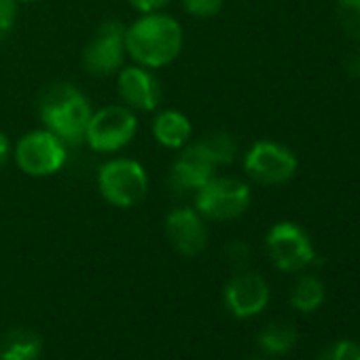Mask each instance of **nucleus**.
<instances>
[{
	"label": "nucleus",
	"mask_w": 360,
	"mask_h": 360,
	"mask_svg": "<svg viewBox=\"0 0 360 360\" xmlns=\"http://www.w3.org/2000/svg\"><path fill=\"white\" fill-rule=\"evenodd\" d=\"M185 45L183 26L167 13L153 11L140 13V18L125 28L127 56L144 68L159 70L178 60Z\"/></svg>",
	"instance_id": "f257e3e1"
},
{
	"label": "nucleus",
	"mask_w": 360,
	"mask_h": 360,
	"mask_svg": "<svg viewBox=\"0 0 360 360\" xmlns=\"http://www.w3.org/2000/svg\"><path fill=\"white\" fill-rule=\"evenodd\" d=\"M91 102L83 89L72 83H56L39 98V117L43 127L53 131L68 148L85 144Z\"/></svg>",
	"instance_id": "f03ea898"
},
{
	"label": "nucleus",
	"mask_w": 360,
	"mask_h": 360,
	"mask_svg": "<svg viewBox=\"0 0 360 360\" xmlns=\"http://www.w3.org/2000/svg\"><path fill=\"white\" fill-rule=\"evenodd\" d=\"M98 191L115 208H134L148 193L146 167L131 157H112L98 167Z\"/></svg>",
	"instance_id": "7ed1b4c3"
},
{
	"label": "nucleus",
	"mask_w": 360,
	"mask_h": 360,
	"mask_svg": "<svg viewBox=\"0 0 360 360\" xmlns=\"http://www.w3.org/2000/svg\"><path fill=\"white\" fill-rule=\"evenodd\" d=\"M138 115L125 104H108L91 112L85 144L102 155H115L129 146L138 136Z\"/></svg>",
	"instance_id": "20e7f679"
},
{
	"label": "nucleus",
	"mask_w": 360,
	"mask_h": 360,
	"mask_svg": "<svg viewBox=\"0 0 360 360\" xmlns=\"http://www.w3.org/2000/svg\"><path fill=\"white\" fill-rule=\"evenodd\" d=\"M193 208L206 219L214 223H227L240 219L252 200L250 187L240 178L233 176H214L208 183L193 193Z\"/></svg>",
	"instance_id": "39448f33"
},
{
	"label": "nucleus",
	"mask_w": 360,
	"mask_h": 360,
	"mask_svg": "<svg viewBox=\"0 0 360 360\" xmlns=\"http://www.w3.org/2000/svg\"><path fill=\"white\" fill-rule=\"evenodd\" d=\"M68 146L49 129L26 131L13 146V159L18 167L32 178H47L58 174L68 161Z\"/></svg>",
	"instance_id": "423d86ee"
},
{
	"label": "nucleus",
	"mask_w": 360,
	"mask_h": 360,
	"mask_svg": "<svg viewBox=\"0 0 360 360\" xmlns=\"http://www.w3.org/2000/svg\"><path fill=\"white\" fill-rule=\"evenodd\" d=\"M125 58V26L117 20H108L87 43L83 51V68L91 77H112L123 68Z\"/></svg>",
	"instance_id": "0eeeda50"
},
{
	"label": "nucleus",
	"mask_w": 360,
	"mask_h": 360,
	"mask_svg": "<svg viewBox=\"0 0 360 360\" xmlns=\"http://www.w3.org/2000/svg\"><path fill=\"white\" fill-rule=\"evenodd\" d=\"M219 163L202 140L189 142L178 150L172 169H169V187L176 193H195L200 191L210 178L217 176Z\"/></svg>",
	"instance_id": "6e6552de"
},
{
	"label": "nucleus",
	"mask_w": 360,
	"mask_h": 360,
	"mask_svg": "<svg viewBox=\"0 0 360 360\" xmlns=\"http://www.w3.org/2000/svg\"><path fill=\"white\" fill-rule=\"evenodd\" d=\"M244 169L259 185H282L295 176L297 157L284 144L259 140L244 155Z\"/></svg>",
	"instance_id": "1a4fd4ad"
},
{
	"label": "nucleus",
	"mask_w": 360,
	"mask_h": 360,
	"mask_svg": "<svg viewBox=\"0 0 360 360\" xmlns=\"http://www.w3.org/2000/svg\"><path fill=\"white\" fill-rule=\"evenodd\" d=\"M265 246L274 265L286 274H295L307 267L309 263H314L316 259V252L311 248L307 233L299 225L288 223V221L276 223L269 229L265 238Z\"/></svg>",
	"instance_id": "9d476101"
},
{
	"label": "nucleus",
	"mask_w": 360,
	"mask_h": 360,
	"mask_svg": "<svg viewBox=\"0 0 360 360\" xmlns=\"http://www.w3.org/2000/svg\"><path fill=\"white\" fill-rule=\"evenodd\" d=\"M163 231L167 242L183 257H198L208 246L206 219L193 206H178L167 212Z\"/></svg>",
	"instance_id": "9b49d317"
},
{
	"label": "nucleus",
	"mask_w": 360,
	"mask_h": 360,
	"mask_svg": "<svg viewBox=\"0 0 360 360\" xmlns=\"http://www.w3.org/2000/svg\"><path fill=\"white\" fill-rule=\"evenodd\" d=\"M117 91L121 102L134 112H153L161 104V83L150 68L123 66L117 72Z\"/></svg>",
	"instance_id": "f8f14e48"
},
{
	"label": "nucleus",
	"mask_w": 360,
	"mask_h": 360,
	"mask_svg": "<svg viewBox=\"0 0 360 360\" xmlns=\"http://www.w3.org/2000/svg\"><path fill=\"white\" fill-rule=\"evenodd\" d=\"M225 307L231 316L244 320L261 314L269 303V284L255 271L233 276L223 290Z\"/></svg>",
	"instance_id": "ddd939ff"
},
{
	"label": "nucleus",
	"mask_w": 360,
	"mask_h": 360,
	"mask_svg": "<svg viewBox=\"0 0 360 360\" xmlns=\"http://www.w3.org/2000/svg\"><path fill=\"white\" fill-rule=\"evenodd\" d=\"M153 138L169 150H180L191 142L193 125L189 117L180 110H161L153 119Z\"/></svg>",
	"instance_id": "4468645a"
},
{
	"label": "nucleus",
	"mask_w": 360,
	"mask_h": 360,
	"mask_svg": "<svg viewBox=\"0 0 360 360\" xmlns=\"http://www.w3.org/2000/svg\"><path fill=\"white\" fill-rule=\"evenodd\" d=\"M43 339L34 328L11 326L0 337V360H39Z\"/></svg>",
	"instance_id": "2eb2a0df"
},
{
	"label": "nucleus",
	"mask_w": 360,
	"mask_h": 360,
	"mask_svg": "<svg viewBox=\"0 0 360 360\" xmlns=\"http://www.w3.org/2000/svg\"><path fill=\"white\" fill-rule=\"evenodd\" d=\"M261 349L269 356H284L288 352L295 349L297 341H299V333L290 322H269L261 328L259 337H257Z\"/></svg>",
	"instance_id": "dca6fc26"
},
{
	"label": "nucleus",
	"mask_w": 360,
	"mask_h": 360,
	"mask_svg": "<svg viewBox=\"0 0 360 360\" xmlns=\"http://www.w3.org/2000/svg\"><path fill=\"white\" fill-rule=\"evenodd\" d=\"M324 303V286L314 276H303L290 290V305L297 311L311 314Z\"/></svg>",
	"instance_id": "f3484780"
},
{
	"label": "nucleus",
	"mask_w": 360,
	"mask_h": 360,
	"mask_svg": "<svg viewBox=\"0 0 360 360\" xmlns=\"http://www.w3.org/2000/svg\"><path fill=\"white\" fill-rule=\"evenodd\" d=\"M337 20L349 39L360 41V0H337Z\"/></svg>",
	"instance_id": "a211bd4d"
},
{
	"label": "nucleus",
	"mask_w": 360,
	"mask_h": 360,
	"mask_svg": "<svg viewBox=\"0 0 360 360\" xmlns=\"http://www.w3.org/2000/svg\"><path fill=\"white\" fill-rule=\"evenodd\" d=\"M204 142L208 144V148L212 150L214 159L219 165H227L236 159L238 153V144L233 140V136H229L227 131H214L204 136Z\"/></svg>",
	"instance_id": "6ab92c4d"
},
{
	"label": "nucleus",
	"mask_w": 360,
	"mask_h": 360,
	"mask_svg": "<svg viewBox=\"0 0 360 360\" xmlns=\"http://www.w3.org/2000/svg\"><path fill=\"white\" fill-rule=\"evenodd\" d=\"M318 360H360V343L341 339L335 345L326 347Z\"/></svg>",
	"instance_id": "aec40b11"
},
{
	"label": "nucleus",
	"mask_w": 360,
	"mask_h": 360,
	"mask_svg": "<svg viewBox=\"0 0 360 360\" xmlns=\"http://www.w3.org/2000/svg\"><path fill=\"white\" fill-rule=\"evenodd\" d=\"M18 15H20L18 0H0V43L15 30Z\"/></svg>",
	"instance_id": "412c9836"
},
{
	"label": "nucleus",
	"mask_w": 360,
	"mask_h": 360,
	"mask_svg": "<svg viewBox=\"0 0 360 360\" xmlns=\"http://www.w3.org/2000/svg\"><path fill=\"white\" fill-rule=\"evenodd\" d=\"M225 5V0H183V7L189 15L193 18H202V20H208V18H214L221 13Z\"/></svg>",
	"instance_id": "4be33fe9"
},
{
	"label": "nucleus",
	"mask_w": 360,
	"mask_h": 360,
	"mask_svg": "<svg viewBox=\"0 0 360 360\" xmlns=\"http://www.w3.org/2000/svg\"><path fill=\"white\" fill-rule=\"evenodd\" d=\"M227 257L233 265H244L250 259V248L244 242H231L227 246Z\"/></svg>",
	"instance_id": "5701e85b"
},
{
	"label": "nucleus",
	"mask_w": 360,
	"mask_h": 360,
	"mask_svg": "<svg viewBox=\"0 0 360 360\" xmlns=\"http://www.w3.org/2000/svg\"><path fill=\"white\" fill-rule=\"evenodd\" d=\"M127 3L138 11V13H153L165 9L172 0H127Z\"/></svg>",
	"instance_id": "b1692460"
},
{
	"label": "nucleus",
	"mask_w": 360,
	"mask_h": 360,
	"mask_svg": "<svg viewBox=\"0 0 360 360\" xmlns=\"http://www.w3.org/2000/svg\"><path fill=\"white\" fill-rule=\"evenodd\" d=\"M13 155V146H11V140L5 131H0V167H3Z\"/></svg>",
	"instance_id": "393cba45"
},
{
	"label": "nucleus",
	"mask_w": 360,
	"mask_h": 360,
	"mask_svg": "<svg viewBox=\"0 0 360 360\" xmlns=\"http://www.w3.org/2000/svg\"><path fill=\"white\" fill-rule=\"evenodd\" d=\"M345 68H347V75H349V77L360 79V51H354V53L347 58Z\"/></svg>",
	"instance_id": "a878e982"
},
{
	"label": "nucleus",
	"mask_w": 360,
	"mask_h": 360,
	"mask_svg": "<svg viewBox=\"0 0 360 360\" xmlns=\"http://www.w3.org/2000/svg\"><path fill=\"white\" fill-rule=\"evenodd\" d=\"M20 5H32V3H39V0H18Z\"/></svg>",
	"instance_id": "bb28decb"
},
{
	"label": "nucleus",
	"mask_w": 360,
	"mask_h": 360,
	"mask_svg": "<svg viewBox=\"0 0 360 360\" xmlns=\"http://www.w3.org/2000/svg\"><path fill=\"white\" fill-rule=\"evenodd\" d=\"M252 360H259V358H252Z\"/></svg>",
	"instance_id": "cd10ccee"
}]
</instances>
